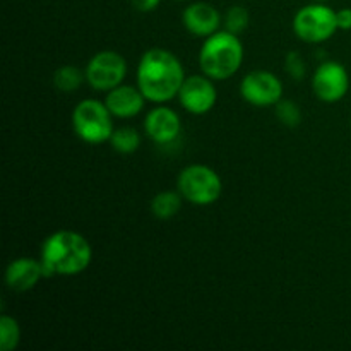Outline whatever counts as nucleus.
Segmentation results:
<instances>
[{
	"label": "nucleus",
	"instance_id": "nucleus-16",
	"mask_svg": "<svg viewBox=\"0 0 351 351\" xmlns=\"http://www.w3.org/2000/svg\"><path fill=\"white\" fill-rule=\"evenodd\" d=\"M86 82V72L75 65H62L53 72V86L60 93H75Z\"/></svg>",
	"mask_w": 351,
	"mask_h": 351
},
{
	"label": "nucleus",
	"instance_id": "nucleus-14",
	"mask_svg": "<svg viewBox=\"0 0 351 351\" xmlns=\"http://www.w3.org/2000/svg\"><path fill=\"white\" fill-rule=\"evenodd\" d=\"M146 96L137 86L120 84L110 89L105 96V105L115 119H134L139 115L146 106Z\"/></svg>",
	"mask_w": 351,
	"mask_h": 351
},
{
	"label": "nucleus",
	"instance_id": "nucleus-23",
	"mask_svg": "<svg viewBox=\"0 0 351 351\" xmlns=\"http://www.w3.org/2000/svg\"><path fill=\"white\" fill-rule=\"evenodd\" d=\"M336 17H338L339 31H351V7H345V9L338 10Z\"/></svg>",
	"mask_w": 351,
	"mask_h": 351
},
{
	"label": "nucleus",
	"instance_id": "nucleus-5",
	"mask_svg": "<svg viewBox=\"0 0 351 351\" xmlns=\"http://www.w3.org/2000/svg\"><path fill=\"white\" fill-rule=\"evenodd\" d=\"M177 191L180 192L184 201L204 208L219 201L223 194V182L215 168L194 163L178 173Z\"/></svg>",
	"mask_w": 351,
	"mask_h": 351
},
{
	"label": "nucleus",
	"instance_id": "nucleus-24",
	"mask_svg": "<svg viewBox=\"0 0 351 351\" xmlns=\"http://www.w3.org/2000/svg\"><path fill=\"white\" fill-rule=\"evenodd\" d=\"M314 2H329V0H314Z\"/></svg>",
	"mask_w": 351,
	"mask_h": 351
},
{
	"label": "nucleus",
	"instance_id": "nucleus-2",
	"mask_svg": "<svg viewBox=\"0 0 351 351\" xmlns=\"http://www.w3.org/2000/svg\"><path fill=\"white\" fill-rule=\"evenodd\" d=\"M40 259L47 276H77L93 263V247L82 233L57 230L43 240Z\"/></svg>",
	"mask_w": 351,
	"mask_h": 351
},
{
	"label": "nucleus",
	"instance_id": "nucleus-1",
	"mask_svg": "<svg viewBox=\"0 0 351 351\" xmlns=\"http://www.w3.org/2000/svg\"><path fill=\"white\" fill-rule=\"evenodd\" d=\"M185 77L180 58L168 48L153 47L141 55L136 81L147 101L163 105L175 99Z\"/></svg>",
	"mask_w": 351,
	"mask_h": 351
},
{
	"label": "nucleus",
	"instance_id": "nucleus-6",
	"mask_svg": "<svg viewBox=\"0 0 351 351\" xmlns=\"http://www.w3.org/2000/svg\"><path fill=\"white\" fill-rule=\"evenodd\" d=\"M295 36L308 45H319L331 40L339 31L336 10L326 2H312L297 10L291 23Z\"/></svg>",
	"mask_w": 351,
	"mask_h": 351
},
{
	"label": "nucleus",
	"instance_id": "nucleus-3",
	"mask_svg": "<svg viewBox=\"0 0 351 351\" xmlns=\"http://www.w3.org/2000/svg\"><path fill=\"white\" fill-rule=\"evenodd\" d=\"M245 50L240 34L219 29L204 38L199 50V67L213 81H228L240 71Z\"/></svg>",
	"mask_w": 351,
	"mask_h": 351
},
{
	"label": "nucleus",
	"instance_id": "nucleus-25",
	"mask_svg": "<svg viewBox=\"0 0 351 351\" xmlns=\"http://www.w3.org/2000/svg\"><path fill=\"white\" fill-rule=\"evenodd\" d=\"M173 2H185V0H173Z\"/></svg>",
	"mask_w": 351,
	"mask_h": 351
},
{
	"label": "nucleus",
	"instance_id": "nucleus-15",
	"mask_svg": "<svg viewBox=\"0 0 351 351\" xmlns=\"http://www.w3.org/2000/svg\"><path fill=\"white\" fill-rule=\"evenodd\" d=\"M184 204V197L178 191H161L151 199V213L160 221L175 218Z\"/></svg>",
	"mask_w": 351,
	"mask_h": 351
},
{
	"label": "nucleus",
	"instance_id": "nucleus-22",
	"mask_svg": "<svg viewBox=\"0 0 351 351\" xmlns=\"http://www.w3.org/2000/svg\"><path fill=\"white\" fill-rule=\"evenodd\" d=\"M130 3L139 12H153L160 7L161 0H130Z\"/></svg>",
	"mask_w": 351,
	"mask_h": 351
},
{
	"label": "nucleus",
	"instance_id": "nucleus-20",
	"mask_svg": "<svg viewBox=\"0 0 351 351\" xmlns=\"http://www.w3.org/2000/svg\"><path fill=\"white\" fill-rule=\"evenodd\" d=\"M250 14L243 5H232L226 10L223 17V26L226 31H232L235 34H242L249 27Z\"/></svg>",
	"mask_w": 351,
	"mask_h": 351
},
{
	"label": "nucleus",
	"instance_id": "nucleus-4",
	"mask_svg": "<svg viewBox=\"0 0 351 351\" xmlns=\"http://www.w3.org/2000/svg\"><path fill=\"white\" fill-rule=\"evenodd\" d=\"M113 119L115 117L110 113L105 101H99L95 98L81 99L72 110V129L75 136L86 144L108 143L113 130Z\"/></svg>",
	"mask_w": 351,
	"mask_h": 351
},
{
	"label": "nucleus",
	"instance_id": "nucleus-12",
	"mask_svg": "<svg viewBox=\"0 0 351 351\" xmlns=\"http://www.w3.org/2000/svg\"><path fill=\"white\" fill-rule=\"evenodd\" d=\"M184 27L195 38H208L221 29L223 16L213 3L192 2L182 12Z\"/></svg>",
	"mask_w": 351,
	"mask_h": 351
},
{
	"label": "nucleus",
	"instance_id": "nucleus-17",
	"mask_svg": "<svg viewBox=\"0 0 351 351\" xmlns=\"http://www.w3.org/2000/svg\"><path fill=\"white\" fill-rule=\"evenodd\" d=\"M108 143L113 147V151H117L119 154H132L139 149L141 134L134 127L123 125L113 130Z\"/></svg>",
	"mask_w": 351,
	"mask_h": 351
},
{
	"label": "nucleus",
	"instance_id": "nucleus-8",
	"mask_svg": "<svg viewBox=\"0 0 351 351\" xmlns=\"http://www.w3.org/2000/svg\"><path fill=\"white\" fill-rule=\"evenodd\" d=\"M240 96L256 108H271L283 98V81L274 72L257 69L245 74L239 86Z\"/></svg>",
	"mask_w": 351,
	"mask_h": 351
},
{
	"label": "nucleus",
	"instance_id": "nucleus-9",
	"mask_svg": "<svg viewBox=\"0 0 351 351\" xmlns=\"http://www.w3.org/2000/svg\"><path fill=\"white\" fill-rule=\"evenodd\" d=\"M312 93L322 103H338L348 95L350 74L338 60H324L317 65L311 77Z\"/></svg>",
	"mask_w": 351,
	"mask_h": 351
},
{
	"label": "nucleus",
	"instance_id": "nucleus-10",
	"mask_svg": "<svg viewBox=\"0 0 351 351\" xmlns=\"http://www.w3.org/2000/svg\"><path fill=\"white\" fill-rule=\"evenodd\" d=\"M177 99L182 108L191 115H206L218 103L215 81L206 74L187 75Z\"/></svg>",
	"mask_w": 351,
	"mask_h": 351
},
{
	"label": "nucleus",
	"instance_id": "nucleus-19",
	"mask_svg": "<svg viewBox=\"0 0 351 351\" xmlns=\"http://www.w3.org/2000/svg\"><path fill=\"white\" fill-rule=\"evenodd\" d=\"M274 112H276L278 120H280L283 125L290 127H298L302 123V110L300 106L297 105V101L293 99H287V98H281L280 101L274 105Z\"/></svg>",
	"mask_w": 351,
	"mask_h": 351
},
{
	"label": "nucleus",
	"instance_id": "nucleus-7",
	"mask_svg": "<svg viewBox=\"0 0 351 351\" xmlns=\"http://www.w3.org/2000/svg\"><path fill=\"white\" fill-rule=\"evenodd\" d=\"M86 82L95 91L108 93L123 82L127 75V60L115 50H101L86 64Z\"/></svg>",
	"mask_w": 351,
	"mask_h": 351
},
{
	"label": "nucleus",
	"instance_id": "nucleus-18",
	"mask_svg": "<svg viewBox=\"0 0 351 351\" xmlns=\"http://www.w3.org/2000/svg\"><path fill=\"white\" fill-rule=\"evenodd\" d=\"M21 343V326L16 317L3 314L0 317V350L14 351Z\"/></svg>",
	"mask_w": 351,
	"mask_h": 351
},
{
	"label": "nucleus",
	"instance_id": "nucleus-21",
	"mask_svg": "<svg viewBox=\"0 0 351 351\" xmlns=\"http://www.w3.org/2000/svg\"><path fill=\"white\" fill-rule=\"evenodd\" d=\"M285 71L295 81H300V79L305 77V72H307V67H305V58L300 51L293 50L287 55L285 58Z\"/></svg>",
	"mask_w": 351,
	"mask_h": 351
},
{
	"label": "nucleus",
	"instance_id": "nucleus-11",
	"mask_svg": "<svg viewBox=\"0 0 351 351\" xmlns=\"http://www.w3.org/2000/svg\"><path fill=\"white\" fill-rule=\"evenodd\" d=\"M144 134L160 146H168L175 143L182 132L180 115L173 108L163 105H156L144 117Z\"/></svg>",
	"mask_w": 351,
	"mask_h": 351
},
{
	"label": "nucleus",
	"instance_id": "nucleus-13",
	"mask_svg": "<svg viewBox=\"0 0 351 351\" xmlns=\"http://www.w3.org/2000/svg\"><path fill=\"white\" fill-rule=\"evenodd\" d=\"M41 278H47L41 259L33 257H17L10 261L5 267V285L9 290L24 293L40 283Z\"/></svg>",
	"mask_w": 351,
	"mask_h": 351
}]
</instances>
